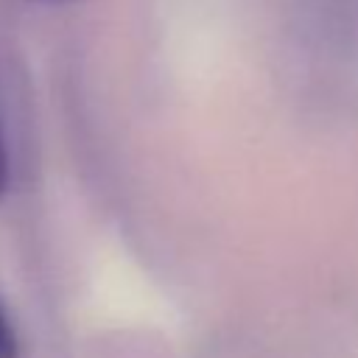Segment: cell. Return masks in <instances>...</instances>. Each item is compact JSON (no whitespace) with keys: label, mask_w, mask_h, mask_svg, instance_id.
<instances>
[{"label":"cell","mask_w":358,"mask_h":358,"mask_svg":"<svg viewBox=\"0 0 358 358\" xmlns=\"http://www.w3.org/2000/svg\"><path fill=\"white\" fill-rule=\"evenodd\" d=\"M0 358H20V344L11 322L6 319V310L0 305Z\"/></svg>","instance_id":"cell-1"},{"label":"cell","mask_w":358,"mask_h":358,"mask_svg":"<svg viewBox=\"0 0 358 358\" xmlns=\"http://www.w3.org/2000/svg\"><path fill=\"white\" fill-rule=\"evenodd\" d=\"M8 185V159H6V145H3V134H0V196L6 193Z\"/></svg>","instance_id":"cell-2"},{"label":"cell","mask_w":358,"mask_h":358,"mask_svg":"<svg viewBox=\"0 0 358 358\" xmlns=\"http://www.w3.org/2000/svg\"><path fill=\"white\" fill-rule=\"evenodd\" d=\"M34 3H48V6H64V3H76V0H34Z\"/></svg>","instance_id":"cell-3"}]
</instances>
